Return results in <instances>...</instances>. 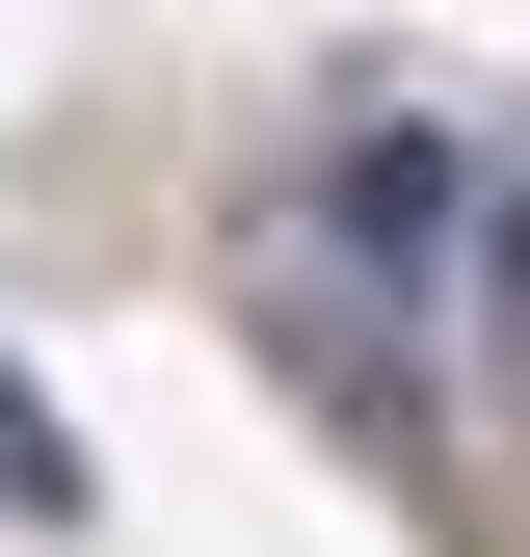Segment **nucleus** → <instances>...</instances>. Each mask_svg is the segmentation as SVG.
<instances>
[{
  "label": "nucleus",
  "mask_w": 530,
  "mask_h": 557,
  "mask_svg": "<svg viewBox=\"0 0 530 557\" xmlns=\"http://www.w3.org/2000/svg\"><path fill=\"white\" fill-rule=\"evenodd\" d=\"M318 265H371V293H451V265H478V160H451V133H371V160L318 186Z\"/></svg>",
  "instance_id": "f257e3e1"
},
{
  "label": "nucleus",
  "mask_w": 530,
  "mask_h": 557,
  "mask_svg": "<svg viewBox=\"0 0 530 557\" xmlns=\"http://www.w3.org/2000/svg\"><path fill=\"white\" fill-rule=\"evenodd\" d=\"M0 531H80V425H53L27 372H0Z\"/></svg>",
  "instance_id": "f03ea898"
}]
</instances>
